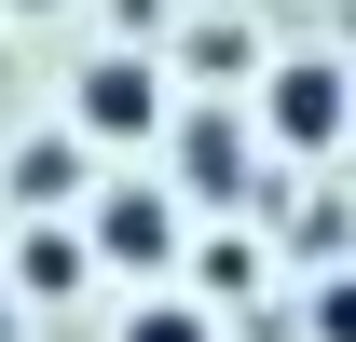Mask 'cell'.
<instances>
[{
  "instance_id": "1",
  "label": "cell",
  "mask_w": 356,
  "mask_h": 342,
  "mask_svg": "<svg viewBox=\"0 0 356 342\" xmlns=\"http://www.w3.org/2000/svg\"><path fill=\"white\" fill-rule=\"evenodd\" d=\"M274 137H288V151H343L356 137V83L329 55H288V69H274Z\"/></svg>"
},
{
  "instance_id": "2",
  "label": "cell",
  "mask_w": 356,
  "mask_h": 342,
  "mask_svg": "<svg viewBox=\"0 0 356 342\" xmlns=\"http://www.w3.org/2000/svg\"><path fill=\"white\" fill-rule=\"evenodd\" d=\"M151 110H165V83H151L137 55H96L83 69V124L96 137H151Z\"/></svg>"
},
{
  "instance_id": "3",
  "label": "cell",
  "mask_w": 356,
  "mask_h": 342,
  "mask_svg": "<svg viewBox=\"0 0 356 342\" xmlns=\"http://www.w3.org/2000/svg\"><path fill=\"white\" fill-rule=\"evenodd\" d=\"M165 247H178V206H165V192H110V206H96V260H124V274H151Z\"/></svg>"
},
{
  "instance_id": "4",
  "label": "cell",
  "mask_w": 356,
  "mask_h": 342,
  "mask_svg": "<svg viewBox=\"0 0 356 342\" xmlns=\"http://www.w3.org/2000/svg\"><path fill=\"white\" fill-rule=\"evenodd\" d=\"M178 178H192V192H233V178H247L233 124H192V137H178Z\"/></svg>"
},
{
  "instance_id": "5",
  "label": "cell",
  "mask_w": 356,
  "mask_h": 342,
  "mask_svg": "<svg viewBox=\"0 0 356 342\" xmlns=\"http://www.w3.org/2000/svg\"><path fill=\"white\" fill-rule=\"evenodd\" d=\"M69 178H83V165H69V137H42V151H28V165H14V192H28V206H55V192H69Z\"/></svg>"
},
{
  "instance_id": "6",
  "label": "cell",
  "mask_w": 356,
  "mask_h": 342,
  "mask_svg": "<svg viewBox=\"0 0 356 342\" xmlns=\"http://www.w3.org/2000/svg\"><path fill=\"white\" fill-rule=\"evenodd\" d=\"M124 342H220V329H206V301H151Z\"/></svg>"
},
{
  "instance_id": "7",
  "label": "cell",
  "mask_w": 356,
  "mask_h": 342,
  "mask_svg": "<svg viewBox=\"0 0 356 342\" xmlns=\"http://www.w3.org/2000/svg\"><path fill=\"white\" fill-rule=\"evenodd\" d=\"M83 274V233H28V288H69Z\"/></svg>"
},
{
  "instance_id": "8",
  "label": "cell",
  "mask_w": 356,
  "mask_h": 342,
  "mask_svg": "<svg viewBox=\"0 0 356 342\" xmlns=\"http://www.w3.org/2000/svg\"><path fill=\"white\" fill-rule=\"evenodd\" d=\"M315 342H356V274H329V288H315Z\"/></svg>"
}]
</instances>
